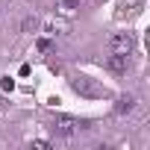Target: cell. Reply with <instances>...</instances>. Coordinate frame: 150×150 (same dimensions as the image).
Listing matches in <instances>:
<instances>
[{
  "instance_id": "cell-1",
  "label": "cell",
  "mask_w": 150,
  "mask_h": 150,
  "mask_svg": "<svg viewBox=\"0 0 150 150\" xmlns=\"http://www.w3.org/2000/svg\"><path fill=\"white\" fill-rule=\"evenodd\" d=\"M53 129H56L59 135H77V132L86 129V124L77 121V118H68V115H56V118H53Z\"/></svg>"
},
{
  "instance_id": "cell-2",
  "label": "cell",
  "mask_w": 150,
  "mask_h": 150,
  "mask_svg": "<svg viewBox=\"0 0 150 150\" xmlns=\"http://www.w3.org/2000/svg\"><path fill=\"white\" fill-rule=\"evenodd\" d=\"M132 47H135V38L129 35V33H115L112 38H109V50L112 53H132Z\"/></svg>"
},
{
  "instance_id": "cell-3",
  "label": "cell",
  "mask_w": 150,
  "mask_h": 150,
  "mask_svg": "<svg viewBox=\"0 0 150 150\" xmlns=\"http://www.w3.org/2000/svg\"><path fill=\"white\" fill-rule=\"evenodd\" d=\"M109 68H112L115 74H124V71L129 68V56H127V53H112V56H109Z\"/></svg>"
},
{
  "instance_id": "cell-4",
  "label": "cell",
  "mask_w": 150,
  "mask_h": 150,
  "mask_svg": "<svg viewBox=\"0 0 150 150\" xmlns=\"http://www.w3.org/2000/svg\"><path fill=\"white\" fill-rule=\"evenodd\" d=\"M71 86H74V91H80V94H88V97H91V94H97V91H94V86H91L86 77H77V80H71Z\"/></svg>"
},
{
  "instance_id": "cell-5",
  "label": "cell",
  "mask_w": 150,
  "mask_h": 150,
  "mask_svg": "<svg viewBox=\"0 0 150 150\" xmlns=\"http://www.w3.org/2000/svg\"><path fill=\"white\" fill-rule=\"evenodd\" d=\"M132 106H135V97H132V94H124V97H118L115 112H118V115H124V112H132Z\"/></svg>"
},
{
  "instance_id": "cell-6",
  "label": "cell",
  "mask_w": 150,
  "mask_h": 150,
  "mask_svg": "<svg viewBox=\"0 0 150 150\" xmlns=\"http://www.w3.org/2000/svg\"><path fill=\"white\" fill-rule=\"evenodd\" d=\"M56 3H59L62 12H71V9H77V6H80V0H56Z\"/></svg>"
},
{
  "instance_id": "cell-7",
  "label": "cell",
  "mask_w": 150,
  "mask_h": 150,
  "mask_svg": "<svg viewBox=\"0 0 150 150\" xmlns=\"http://www.w3.org/2000/svg\"><path fill=\"white\" fill-rule=\"evenodd\" d=\"M38 30V18L33 15V18H24V33H35Z\"/></svg>"
},
{
  "instance_id": "cell-8",
  "label": "cell",
  "mask_w": 150,
  "mask_h": 150,
  "mask_svg": "<svg viewBox=\"0 0 150 150\" xmlns=\"http://www.w3.org/2000/svg\"><path fill=\"white\" fill-rule=\"evenodd\" d=\"M0 86H3V91H12V88H15V80H12V77H3Z\"/></svg>"
}]
</instances>
